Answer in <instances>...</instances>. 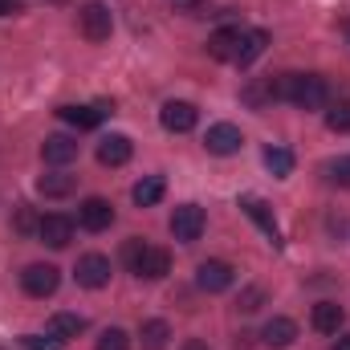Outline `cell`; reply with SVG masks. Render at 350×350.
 <instances>
[{
  "label": "cell",
  "instance_id": "obj_33",
  "mask_svg": "<svg viewBox=\"0 0 350 350\" xmlns=\"http://www.w3.org/2000/svg\"><path fill=\"white\" fill-rule=\"evenodd\" d=\"M53 4H62V0H53Z\"/></svg>",
  "mask_w": 350,
  "mask_h": 350
},
{
  "label": "cell",
  "instance_id": "obj_5",
  "mask_svg": "<svg viewBox=\"0 0 350 350\" xmlns=\"http://www.w3.org/2000/svg\"><path fill=\"white\" fill-rule=\"evenodd\" d=\"M232 281H237V269L228 261H204L196 269V285H200L204 293H224Z\"/></svg>",
  "mask_w": 350,
  "mask_h": 350
},
{
  "label": "cell",
  "instance_id": "obj_21",
  "mask_svg": "<svg viewBox=\"0 0 350 350\" xmlns=\"http://www.w3.org/2000/svg\"><path fill=\"white\" fill-rule=\"evenodd\" d=\"M163 191H167L163 175H147V179H139V183H135V191H131V196H135V204H139V208H151V204H159V200H163Z\"/></svg>",
  "mask_w": 350,
  "mask_h": 350
},
{
  "label": "cell",
  "instance_id": "obj_6",
  "mask_svg": "<svg viewBox=\"0 0 350 350\" xmlns=\"http://www.w3.org/2000/svg\"><path fill=\"white\" fill-rule=\"evenodd\" d=\"M159 122H163V131H172V135H187V131H196L200 110H196L191 102H163Z\"/></svg>",
  "mask_w": 350,
  "mask_h": 350
},
{
  "label": "cell",
  "instance_id": "obj_18",
  "mask_svg": "<svg viewBox=\"0 0 350 350\" xmlns=\"http://www.w3.org/2000/svg\"><path fill=\"white\" fill-rule=\"evenodd\" d=\"M237 45H241V29H220V33L208 37V53L216 62H232L237 57Z\"/></svg>",
  "mask_w": 350,
  "mask_h": 350
},
{
  "label": "cell",
  "instance_id": "obj_17",
  "mask_svg": "<svg viewBox=\"0 0 350 350\" xmlns=\"http://www.w3.org/2000/svg\"><path fill=\"white\" fill-rule=\"evenodd\" d=\"M314 330L318 334H338L342 330V322H347V314H342V306H334V301H322V306H314Z\"/></svg>",
  "mask_w": 350,
  "mask_h": 350
},
{
  "label": "cell",
  "instance_id": "obj_24",
  "mask_svg": "<svg viewBox=\"0 0 350 350\" xmlns=\"http://www.w3.org/2000/svg\"><path fill=\"white\" fill-rule=\"evenodd\" d=\"M326 126L330 131H350V98L334 102V110H326Z\"/></svg>",
  "mask_w": 350,
  "mask_h": 350
},
{
  "label": "cell",
  "instance_id": "obj_4",
  "mask_svg": "<svg viewBox=\"0 0 350 350\" xmlns=\"http://www.w3.org/2000/svg\"><path fill=\"white\" fill-rule=\"evenodd\" d=\"M204 147H208L212 155H237V151L245 147V135H241V126H232V122H216V126H208Z\"/></svg>",
  "mask_w": 350,
  "mask_h": 350
},
{
  "label": "cell",
  "instance_id": "obj_27",
  "mask_svg": "<svg viewBox=\"0 0 350 350\" xmlns=\"http://www.w3.org/2000/svg\"><path fill=\"white\" fill-rule=\"evenodd\" d=\"M261 306H265V289H257V285H253V289H245V293H241V301H237V310H241V314H257Z\"/></svg>",
  "mask_w": 350,
  "mask_h": 350
},
{
  "label": "cell",
  "instance_id": "obj_19",
  "mask_svg": "<svg viewBox=\"0 0 350 350\" xmlns=\"http://www.w3.org/2000/svg\"><path fill=\"white\" fill-rule=\"evenodd\" d=\"M82 330H86V318H82V314H70V310H62V314H53V318H49V334H57L62 342L78 338Z\"/></svg>",
  "mask_w": 350,
  "mask_h": 350
},
{
  "label": "cell",
  "instance_id": "obj_22",
  "mask_svg": "<svg viewBox=\"0 0 350 350\" xmlns=\"http://www.w3.org/2000/svg\"><path fill=\"white\" fill-rule=\"evenodd\" d=\"M167 338H172V326L159 322V318H151V322L139 326V342H143V350H167Z\"/></svg>",
  "mask_w": 350,
  "mask_h": 350
},
{
  "label": "cell",
  "instance_id": "obj_13",
  "mask_svg": "<svg viewBox=\"0 0 350 350\" xmlns=\"http://www.w3.org/2000/svg\"><path fill=\"white\" fill-rule=\"evenodd\" d=\"M131 151H135V147H131L126 135H106V139L98 143V163H102V167H122V163L131 159Z\"/></svg>",
  "mask_w": 350,
  "mask_h": 350
},
{
  "label": "cell",
  "instance_id": "obj_11",
  "mask_svg": "<svg viewBox=\"0 0 350 350\" xmlns=\"http://www.w3.org/2000/svg\"><path fill=\"white\" fill-rule=\"evenodd\" d=\"M131 273H135V277H147V281H159V277H167V273H172V257H167L163 249H151V245H143V253L135 257Z\"/></svg>",
  "mask_w": 350,
  "mask_h": 350
},
{
  "label": "cell",
  "instance_id": "obj_29",
  "mask_svg": "<svg viewBox=\"0 0 350 350\" xmlns=\"http://www.w3.org/2000/svg\"><path fill=\"white\" fill-rule=\"evenodd\" d=\"M37 224H41V220H37L29 208H21V212H16V232H33Z\"/></svg>",
  "mask_w": 350,
  "mask_h": 350
},
{
  "label": "cell",
  "instance_id": "obj_26",
  "mask_svg": "<svg viewBox=\"0 0 350 350\" xmlns=\"http://www.w3.org/2000/svg\"><path fill=\"white\" fill-rule=\"evenodd\" d=\"M21 347L25 350H62V338L57 334H25Z\"/></svg>",
  "mask_w": 350,
  "mask_h": 350
},
{
  "label": "cell",
  "instance_id": "obj_8",
  "mask_svg": "<svg viewBox=\"0 0 350 350\" xmlns=\"http://www.w3.org/2000/svg\"><path fill=\"white\" fill-rule=\"evenodd\" d=\"M74 277H78L82 289H102V285L110 281V261H106L102 253H86V257H78Z\"/></svg>",
  "mask_w": 350,
  "mask_h": 350
},
{
  "label": "cell",
  "instance_id": "obj_12",
  "mask_svg": "<svg viewBox=\"0 0 350 350\" xmlns=\"http://www.w3.org/2000/svg\"><path fill=\"white\" fill-rule=\"evenodd\" d=\"M41 159H45L49 167L74 163V159H78V139H70V135H49V139L41 143Z\"/></svg>",
  "mask_w": 350,
  "mask_h": 350
},
{
  "label": "cell",
  "instance_id": "obj_1",
  "mask_svg": "<svg viewBox=\"0 0 350 350\" xmlns=\"http://www.w3.org/2000/svg\"><path fill=\"white\" fill-rule=\"evenodd\" d=\"M78 25H82V37H86V41H106V37L114 33V16H110V8L98 4V0H90V4L78 8Z\"/></svg>",
  "mask_w": 350,
  "mask_h": 350
},
{
  "label": "cell",
  "instance_id": "obj_9",
  "mask_svg": "<svg viewBox=\"0 0 350 350\" xmlns=\"http://www.w3.org/2000/svg\"><path fill=\"white\" fill-rule=\"evenodd\" d=\"M37 237H41L49 249H66V245L74 241V220H70V216H62V212H53V216H41V224H37Z\"/></svg>",
  "mask_w": 350,
  "mask_h": 350
},
{
  "label": "cell",
  "instance_id": "obj_20",
  "mask_svg": "<svg viewBox=\"0 0 350 350\" xmlns=\"http://www.w3.org/2000/svg\"><path fill=\"white\" fill-rule=\"evenodd\" d=\"M78 187V179L74 175H66V172H49V175H41L37 179V191L41 196H49V200H62V196H70Z\"/></svg>",
  "mask_w": 350,
  "mask_h": 350
},
{
  "label": "cell",
  "instance_id": "obj_31",
  "mask_svg": "<svg viewBox=\"0 0 350 350\" xmlns=\"http://www.w3.org/2000/svg\"><path fill=\"white\" fill-rule=\"evenodd\" d=\"M179 350H208V342H204V338H187Z\"/></svg>",
  "mask_w": 350,
  "mask_h": 350
},
{
  "label": "cell",
  "instance_id": "obj_15",
  "mask_svg": "<svg viewBox=\"0 0 350 350\" xmlns=\"http://www.w3.org/2000/svg\"><path fill=\"white\" fill-rule=\"evenodd\" d=\"M114 106H106V102H98V106H62L57 114L70 122V126H78V131H90V126H98L102 122V114H110Z\"/></svg>",
  "mask_w": 350,
  "mask_h": 350
},
{
  "label": "cell",
  "instance_id": "obj_10",
  "mask_svg": "<svg viewBox=\"0 0 350 350\" xmlns=\"http://www.w3.org/2000/svg\"><path fill=\"white\" fill-rule=\"evenodd\" d=\"M78 224H82L86 232H102V228H110V224H114V208H110V200L90 196L86 204L78 208Z\"/></svg>",
  "mask_w": 350,
  "mask_h": 350
},
{
  "label": "cell",
  "instance_id": "obj_2",
  "mask_svg": "<svg viewBox=\"0 0 350 350\" xmlns=\"http://www.w3.org/2000/svg\"><path fill=\"white\" fill-rule=\"evenodd\" d=\"M204 224H208V216H204V208H200V204H179V208L172 212V237H175V241H183V245L200 241Z\"/></svg>",
  "mask_w": 350,
  "mask_h": 350
},
{
  "label": "cell",
  "instance_id": "obj_23",
  "mask_svg": "<svg viewBox=\"0 0 350 350\" xmlns=\"http://www.w3.org/2000/svg\"><path fill=\"white\" fill-rule=\"evenodd\" d=\"M265 167L277 175V179H285V175L293 172V151H285V147H269V151H265Z\"/></svg>",
  "mask_w": 350,
  "mask_h": 350
},
{
  "label": "cell",
  "instance_id": "obj_3",
  "mask_svg": "<svg viewBox=\"0 0 350 350\" xmlns=\"http://www.w3.org/2000/svg\"><path fill=\"white\" fill-rule=\"evenodd\" d=\"M21 285H25L29 297H49V293H57L62 273H57L53 265H29V269L21 273Z\"/></svg>",
  "mask_w": 350,
  "mask_h": 350
},
{
  "label": "cell",
  "instance_id": "obj_16",
  "mask_svg": "<svg viewBox=\"0 0 350 350\" xmlns=\"http://www.w3.org/2000/svg\"><path fill=\"white\" fill-rule=\"evenodd\" d=\"M265 45H269V33L265 29H249V33H241V45H237V66H253L257 57L265 53Z\"/></svg>",
  "mask_w": 350,
  "mask_h": 350
},
{
  "label": "cell",
  "instance_id": "obj_25",
  "mask_svg": "<svg viewBox=\"0 0 350 350\" xmlns=\"http://www.w3.org/2000/svg\"><path fill=\"white\" fill-rule=\"evenodd\" d=\"M98 350H131V338H126V330H118V326L102 330V338H98Z\"/></svg>",
  "mask_w": 350,
  "mask_h": 350
},
{
  "label": "cell",
  "instance_id": "obj_34",
  "mask_svg": "<svg viewBox=\"0 0 350 350\" xmlns=\"http://www.w3.org/2000/svg\"><path fill=\"white\" fill-rule=\"evenodd\" d=\"M347 33H350V29H347Z\"/></svg>",
  "mask_w": 350,
  "mask_h": 350
},
{
  "label": "cell",
  "instance_id": "obj_7",
  "mask_svg": "<svg viewBox=\"0 0 350 350\" xmlns=\"http://www.w3.org/2000/svg\"><path fill=\"white\" fill-rule=\"evenodd\" d=\"M241 208H245V216L261 228L265 237H269V245L273 249H281V228H277V220H273V212H269V204L257 200V196H241Z\"/></svg>",
  "mask_w": 350,
  "mask_h": 350
},
{
  "label": "cell",
  "instance_id": "obj_28",
  "mask_svg": "<svg viewBox=\"0 0 350 350\" xmlns=\"http://www.w3.org/2000/svg\"><path fill=\"white\" fill-rule=\"evenodd\" d=\"M326 172H330V179H334L338 187H350V155H338Z\"/></svg>",
  "mask_w": 350,
  "mask_h": 350
},
{
  "label": "cell",
  "instance_id": "obj_14",
  "mask_svg": "<svg viewBox=\"0 0 350 350\" xmlns=\"http://www.w3.org/2000/svg\"><path fill=\"white\" fill-rule=\"evenodd\" d=\"M293 338H297V322H293V318H269L265 330H261V342L273 347V350L293 347Z\"/></svg>",
  "mask_w": 350,
  "mask_h": 350
},
{
  "label": "cell",
  "instance_id": "obj_30",
  "mask_svg": "<svg viewBox=\"0 0 350 350\" xmlns=\"http://www.w3.org/2000/svg\"><path fill=\"white\" fill-rule=\"evenodd\" d=\"M25 12V0H0V16H16Z\"/></svg>",
  "mask_w": 350,
  "mask_h": 350
},
{
  "label": "cell",
  "instance_id": "obj_32",
  "mask_svg": "<svg viewBox=\"0 0 350 350\" xmlns=\"http://www.w3.org/2000/svg\"><path fill=\"white\" fill-rule=\"evenodd\" d=\"M334 350H350V334H342V338L334 342Z\"/></svg>",
  "mask_w": 350,
  "mask_h": 350
}]
</instances>
